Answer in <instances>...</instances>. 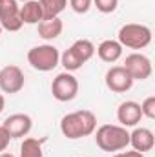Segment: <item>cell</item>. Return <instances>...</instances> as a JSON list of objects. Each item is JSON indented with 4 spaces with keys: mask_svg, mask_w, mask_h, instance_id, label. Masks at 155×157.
<instances>
[{
    "mask_svg": "<svg viewBox=\"0 0 155 157\" xmlns=\"http://www.w3.org/2000/svg\"><path fill=\"white\" fill-rule=\"evenodd\" d=\"M9 141H11V137L7 135V132L0 126V154L2 152H6V148L9 146Z\"/></svg>",
    "mask_w": 155,
    "mask_h": 157,
    "instance_id": "cell-23",
    "label": "cell"
},
{
    "mask_svg": "<svg viewBox=\"0 0 155 157\" xmlns=\"http://www.w3.org/2000/svg\"><path fill=\"white\" fill-rule=\"evenodd\" d=\"M39 2L42 7V13H44V18L59 17L68 6V0H39Z\"/></svg>",
    "mask_w": 155,
    "mask_h": 157,
    "instance_id": "cell-17",
    "label": "cell"
},
{
    "mask_svg": "<svg viewBox=\"0 0 155 157\" xmlns=\"http://www.w3.org/2000/svg\"><path fill=\"white\" fill-rule=\"evenodd\" d=\"M112 157H120V154H115V155H112Z\"/></svg>",
    "mask_w": 155,
    "mask_h": 157,
    "instance_id": "cell-27",
    "label": "cell"
},
{
    "mask_svg": "<svg viewBox=\"0 0 155 157\" xmlns=\"http://www.w3.org/2000/svg\"><path fill=\"white\" fill-rule=\"evenodd\" d=\"M70 49L73 51V55L77 57L82 64H86V62L95 55V46H93V42H91V40H88V39L75 40V42L70 46Z\"/></svg>",
    "mask_w": 155,
    "mask_h": 157,
    "instance_id": "cell-16",
    "label": "cell"
},
{
    "mask_svg": "<svg viewBox=\"0 0 155 157\" xmlns=\"http://www.w3.org/2000/svg\"><path fill=\"white\" fill-rule=\"evenodd\" d=\"M91 4H93V0H70L71 9H73L75 13H78V15L88 13V11H89V7H91Z\"/></svg>",
    "mask_w": 155,
    "mask_h": 157,
    "instance_id": "cell-22",
    "label": "cell"
},
{
    "mask_svg": "<svg viewBox=\"0 0 155 157\" xmlns=\"http://www.w3.org/2000/svg\"><path fill=\"white\" fill-rule=\"evenodd\" d=\"M20 2H29V0H20Z\"/></svg>",
    "mask_w": 155,
    "mask_h": 157,
    "instance_id": "cell-29",
    "label": "cell"
},
{
    "mask_svg": "<svg viewBox=\"0 0 155 157\" xmlns=\"http://www.w3.org/2000/svg\"><path fill=\"white\" fill-rule=\"evenodd\" d=\"M39 37L44 40H55L62 35V29H64V24L59 17L55 18H44L40 20L39 24Z\"/></svg>",
    "mask_w": 155,
    "mask_h": 157,
    "instance_id": "cell-14",
    "label": "cell"
},
{
    "mask_svg": "<svg viewBox=\"0 0 155 157\" xmlns=\"http://www.w3.org/2000/svg\"><path fill=\"white\" fill-rule=\"evenodd\" d=\"M0 35H2V26H0Z\"/></svg>",
    "mask_w": 155,
    "mask_h": 157,
    "instance_id": "cell-28",
    "label": "cell"
},
{
    "mask_svg": "<svg viewBox=\"0 0 155 157\" xmlns=\"http://www.w3.org/2000/svg\"><path fill=\"white\" fill-rule=\"evenodd\" d=\"M51 93L59 102H70L78 95V80L73 73H59L51 82Z\"/></svg>",
    "mask_w": 155,
    "mask_h": 157,
    "instance_id": "cell-5",
    "label": "cell"
},
{
    "mask_svg": "<svg viewBox=\"0 0 155 157\" xmlns=\"http://www.w3.org/2000/svg\"><path fill=\"white\" fill-rule=\"evenodd\" d=\"M141 112H142V117L155 119V95H150V97H146V99L142 101Z\"/></svg>",
    "mask_w": 155,
    "mask_h": 157,
    "instance_id": "cell-20",
    "label": "cell"
},
{
    "mask_svg": "<svg viewBox=\"0 0 155 157\" xmlns=\"http://www.w3.org/2000/svg\"><path fill=\"white\" fill-rule=\"evenodd\" d=\"M95 143L102 152H120L130 144V132L120 124H102L95 132Z\"/></svg>",
    "mask_w": 155,
    "mask_h": 157,
    "instance_id": "cell-2",
    "label": "cell"
},
{
    "mask_svg": "<svg viewBox=\"0 0 155 157\" xmlns=\"http://www.w3.org/2000/svg\"><path fill=\"white\" fill-rule=\"evenodd\" d=\"M130 144L133 146V150L144 154L150 152L155 146V135L150 128H135L130 133Z\"/></svg>",
    "mask_w": 155,
    "mask_h": 157,
    "instance_id": "cell-12",
    "label": "cell"
},
{
    "mask_svg": "<svg viewBox=\"0 0 155 157\" xmlns=\"http://www.w3.org/2000/svg\"><path fill=\"white\" fill-rule=\"evenodd\" d=\"M124 70L130 73V77L133 80H146L153 71L152 60L144 53H130L124 59Z\"/></svg>",
    "mask_w": 155,
    "mask_h": 157,
    "instance_id": "cell-6",
    "label": "cell"
},
{
    "mask_svg": "<svg viewBox=\"0 0 155 157\" xmlns=\"http://www.w3.org/2000/svg\"><path fill=\"white\" fill-rule=\"evenodd\" d=\"M28 62L37 71H51L60 64V51L53 44H40L28 51Z\"/></svg>",
    "mask_w": 155,
    "mask_h": 157,
    "instance_id": "cell-4",
    "label": "cell"
},
{
    "mask_svg": "<svg viewBox=\"0 0 155 157\" xmlns=\"http://www.w3.org/2000/svg\"><path fill=\"white\" fill-rule=\"evenodd\" d=\"M26 84V77H24V71L15 66V64H9V66H4L0 70V90L4 93H18Z\"/></svg>",
    "mask_w": 155,
    "mask_h": 157,
    "instance_id": "cell-7",
    "label": "cell"
},
{
    "mask_svg": "<svg viewBox=\"0 0 155 157\" xmlns=\"http://www.w3.org/2000/svg\"><path fill=\"white\" fill-rule=\"evenodd\" d=\"M152 42V29L144 24H124L119 29V44L130 49H144Z\"/></svg>",
    "mask_w": 155,
    "mask_h": 157,
    "instance_id": "cell-3",
    "label": "cell"
},
{
    "mask_svg": "<svg viewBox=\"0 0 155 157\" xmlns=\"http://www.w3.org/2000/svg\"><path fill=\"white\" fill-rule=\"evenodd\" d=\"M120 157H144V154H141L137 150H131V152H120Z\"/></svg>",
    "mask_w": 155,
    "mask_h": 157,
    "instance_id": "cell-24",
    "label": "cell"
},
{
    "mask_svg": "<svg viewBox=\"0 0 155 157\" xmlns=\"http://www.w3.org/2000/svg\"><path fill=\"white\" fill-rule=\"evenodd\" d=\"M20 157H44L42 152V141L28 137L20 144Z\"/></svg>",
    "mask_w": 155,
    "mask_h": 157,
    "instance_id": "cell-18",
    "label": "cell"
},
{
    "mask_svg": "<svg viewBox=\"0 0 155 157\" xmlns=\"http://www.w3.org/2000/svg\"><path fill=\"white\" fill-rule=\"evenodd\" d=\"M20 6L17 0H0V26L6 31H18L24 24L20 20Z\"/></svg>",
    "mask_w": 155,
    "mask_h": 157,
    "instance_id": "cell-9",
    "label": "cell"
},
{
    "mask_svg": "<svg viewBox=\"0 0 155 157\" xmlns=\"http://www.w3.org/2000/svg\"><path fill=\"white\" fill-rule=\"evenodd\" d=\"M60 64H62V66L66 68V71H70V73H71V71H77V70H80V68L84 66L77 57L73 55V51H71L70 48L60 55Z\"/></svg>",
    "mask_w": 155,
    "mask_h": 157,
    "instance_id": "cell-19",
    "label": "cell"
},
{
    "mask_svg": "<svg viewBox=\"0 0 155 157\" xmlns=\"http://www.w3.org/2000/svg\"><path fill=\"white\" fill-rule=\"evenodd\" d=\"M0 157H15V155H13V154H9V152H2Z\"/></svg>",
    "mask_w": 155,
    "mask_h": 157,
    "instance_id": "cell-26",
    "label": "cell"
},
{
    "mask_svg": "<svg viewBox=\"0 0 155 157\" xmlns=\"http://www.w3.org/2000/svg\"><path fill=\"white\" fill-rule=\"evenodd\" d=\"M93 4H95V7H97L100 13L110 15V13H113V11L117 9L119 0H93Z\"/></svg>",
    "mask_w": 155,
    "mask_h": 157,
    "instance_id": "cell-21",
    "label": "cell"
},
{
    "mask_svg": "<svg viewBox=\"0 0 155 157\" xmlns=\"http://www.w3.org/2000/svg\"><path fill=\"white\" fill-rule=\"evenodd\" d=\"M97 130V117L89 110H78L64 115L60 121V132L66 139H82Z\"/></svg>",
    "mask_w": 155,
    "mask_h": 157,
    "instance_id": "cell-1",
    "label": "cell"
},
{
    "mask_svg": "<svg viewBox=\"0 0 155 157\" xmlns=\"http://www.w3.org/2000/svg\"><path fill=\"white\" fill-rule=\"evenodd\" d=\"M18 15H20L22 24H39L40 20H44V13H42L39 0L24 2V6H20Z\"/></svg>",
    "mask_w": 155,
    "mask_h": 157,
    "instance_id": "cell-15",
    "label": "cell"
},
{
    "mask_svg": "<svg viewBox=\"0 0 155 157\" xmlns=\"http://www.w3.org/2000/svg\"><path fill=\"white\" fill-rule=\"evenodd\" d=\"M104 82H106L108 90H112L113 93H126L131 90L135 80L130 77V73L124 70V66H112L106 71Z\"/></svg>",
    "mask_w": 155,
    "mask_h": 157,
    "instance_id": "cell-8",
    "label": "cell"
},
{
    "mask_svg": "<svg viewBox=\"0 0 155 157\" xmlns=\"http://www.w3.org/2000/svg\"><path fill=\"white\" fill-rule=\"evenodd\" d=\"M2 128L7 132L11 139H22L31 132L33 121L28 113H13L2 122Z\"/></svg>",
    "mask_w": 155,
    "mask_h": 157,
    "instance_id": "cell-10",
    "label": "cell"
},
{
    "mask_svg": "<svg viewBox=\"0 0 155 157\" xmlns=\"http://www.w3.org/2000/svg\"><path fill=\"white\" fill-rule=\"evenodd\" d=\"M95 51H97L99 59L102 62H108V64H113L122 57V46L119 44V40H113V39L102 40Z\"/></svg>",
    "mask_w": 155,
    "mask_h": 157,
    "instance_id": "cell-13",
    "label": "cell"
},
{
    "mask_svg": "<svg viewBox=\"0 0 155 157\" xmlns=\"http://www.w3.org/2000/svg\"><path fill=\"white\" fill-rule=\"evenodd\" d=\"M142 119V112H141V104L135 101H126L120 102L117 108V121L120 122V126L130 128V126H137Z\"/></svg>",
    "mask_w": 155,
    "mask_h": 157,
    "instance_id": "cell-11",
    "label": "cell"
},
{
    "mask_svg": "<svg viewBox=\"0 0 155 157\" xmlns=\"http://www.w3.org/2000/svg\"><path fill=\"white\" fill-rule=\"evenodd\" d=\"M4 108H6V99H4V95L0 93V113L4 112Z\"/></svg>",
    "mask_w": 155,
    "mask_h": 157,
    "instance_id": "cell-25",
    "label": "cell"
}]
</instances>
